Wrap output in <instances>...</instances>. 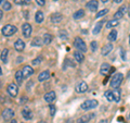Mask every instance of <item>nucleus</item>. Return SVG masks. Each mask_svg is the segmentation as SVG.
<instances>
[{"label":"nucleus","instance_id":"obj_50","mask_svg":"<svg viewBox=\"0 0 130 123\" xmlns=\"http://www.w3.org/2000/svg\"><path fill=\"white\" fill-rule=\"evenodd\" d=\"M54 1H56V0H54Z\"/></svg>","mask_w":130,"mask_h":123},{"label":"nucleus","instance_id":"obj_29","mask_svg":"<svg viewBox=\"0 0 130 123\" xmlns=\"http://www.w3.org/2000/svg\"><path fill=\"white\" fill-rule=\"evenodd\" d=\"M42 39H43V45H49L52 42V35L51 34H44Z\"/></svg>","mask_w":130,"mask_h":123},{"label":"nucleus","instance_id":"obj_45","mask_svg":"<svg viewBox=\"0 0 130 123\" xmlns=\"http://www.w3.org/2000/svg\"><path fill=\"white\" fill-rule=\"evenodd\" d=\"M101 1H102V2H103V3H106V2H107V1H108V0H101Z\"/></svg>","mask_w":130,"mask_h":123},{"label":"nucleus","instance_id":"obj_2","mask_svg":"<svg viewBox=\"0 0 130 123\" xmlns=\"http://www.w3.org/2000/svg\"><path fill=\"white\" fill-rule=\"evenodd\" d=\"M123 80H124V75L121 74V73H116V74H114V76L112 77L109 85H111L112 88H115L116 89V88L119 87V85L121 84Z\"/></svg>","mask_w":130,"mask_h":123},{"label":"nucleus","instance_id":"obj_18","mask_svg":"<svg viewBox=\"0 0 130 123\" xmlns=\"http://www.w3.org/2000/svg\"><path fill=\"white\" fill-rule=\"evenodd\" d=\"M49 76H50V72H49L48 70H44V71H42L41 73H39L38 81L39 82H44V81H47L49 79Z\"/></svg>","mask_w":130,"mask_h":123},{"label":"nucleus","instance_id":"obj_19","mask_svg":"<svg viewBox=\"0 0 130 123\" xmlns=\"http://www.w3.org/2000/svg\"><path fill=\"white\" fill-rule=\"evenodd\" d=\"M109 70H111V65L108 63H103L101 65V69H100V73L102 75H107L109 73Z\"/></svg>","mask_w":130,"mask_h":123},{"label":"nucleus","instance_id":"obj_8","mask_svg":"<svg viewBox=\"0 0 130 123\" xmlns=\"http://www.w3.org/2000/svg\"><path fill=\"white\" fill-rule=\"evenodd\" d=\"M126 11H128V8L126 7V6H123V7H120L118 10H117L115 13H114V19L115 20H119L121 19L124 16V14L126 13Z\"/></svg>","mask_w":130,"mask_h":123},{"label":"nucleus","instance_id":"obj_25","mask_svg":"<svg viewBox=\"0 0 130 123\" xmlns=\"http://www.w3.org/2000/svg\"><path fill=\"white\" fill-rule=\"evenodd\" d=\"M103 22L104 21H100V22H98L96 24H95V26H94V28H93V31H92V33L94 35H98L100 33V31H101V28H102V25H103Z\"/></svg>","mask_w":130,"mask_h":123},{"label":"nucleus","instance_id":"obj_22","mask_svg":"<svg viewBox=\"0 0 130 123\" xmlns=\"http://www.w3.org/2000/svg\"><path fill=\"white\" fill-rule=\"evenodd\" d=\"M74 58H75V60H76L78 63H83L85 57H84V55H83V52L76 51V52H74Z\"/></svg>","mask_w":130,"mask_h":123},{"label":"nucleus","instance_id":"obj_26","mask_svg":"<svg viewBox=\"0 0 130 123\" xmlns=\"http://www.w3.org/2000/svg\"><path fill=\"white\" fill-rule=\"evenodd\" d=\"M8 54H9V50H8L7 48H5L3 50L1 51V62H3V63H7L8 62Z\"/></svg>","mask_w":130,"mask_h":123},{"label":"nucleus","instance_id":"obj_42","mask_svg":"<svg viewBox=\"0 0 130 123\" xmlns=\"http://www.w3.org/2000/svg\"><path fill=\"white\" fill-rule=\"evenodd\" d=\"M113 1L115 2V3H120L121 1H123V0H113Z\"/></svg>","mask_w":130,"mask_h":123},{"label":"nucleus","instance_id":"obj_28","mask_svg":"<svg viewBox=\"0 0 130 123\" xmlns=\"http://www.w3.org/2000/svg\"><path fill=\"white\" fill-rule=\"evenodd\" d=\"M118 20H115V19H113L111 20V21H108L106 23V27L107 28H113V27H116L117 25H118Z\"/></svg>","mask_w":130,"mask_h":123},{"label":"nucleus","instance_id":"obj_46","mask_svg":"<svg viewBox=\"0 0 130 123\" xmlns=\"http://www.w3.org/2000/svg\"><path fill=\"white\" fill-rule=\"evenodd\" d=\"M11 123H18V122H16L15 120H12V121H11Z\"/></svg>","mask_w":130,"mask_h":123},{"label":"nucleus","instance_id":"obj_37","mask_svg":"<svg viewBox=\"0 0 130 123\" xmlns=\"http://www.w3.org/2000/svg\"><path fill=\"white\" fill-rule=\"evenodd\" d=\"M41 61H42L41 57H38V58H36V59H34L31 61V64L32 65H38L39 63H41Z\"/></svg>","mask_w":130,"mask_h":123},{"label":"nucleus","instance_id":"obj_31","mask_svg":"<svg viewBox=\"0 0 130 123\" xmlns=\"http://www.w3.org/2000/svg\"><path fill=\"white\" fill-rule=\"evenodd\" d=\"M30 2L31 0H14V3L20 6H26V5H29Z\"/></svg>","mask_w":130,"mask_h":123},{"label":"nucleus","instance_id":"obj_49","mask_svg":"<svg viewBox=\"0 0 130 123\" xmlns=\"http://www.w3.org/2000/svg\"><path fill=\"white\" fill-rule=\"evenodd\" d=\"M22 123H25V122H22Z\"/></svg>","mask_w":130,"mask_h":123},{"label":"nucleus","instance_id":"obj_47","mask_svg":"<svg viewBox=\"0 0 130 123\" xmlns=\"http://www.w3.org/2000/svg\"><path fill=\"white\" fill-rule=\"evenodd\" d=\"M129 44H130V36H129Z\"/></svg>","mask_w":130,"mask_h":123},{"label":"nucleus","instance_id":"obj_32","mask_svg":"<svg viewBox=\"0 0 130 123\" xmlns=\"http://www.w3.org/2000/svg\"><path fill=\"white\" fill-rule=\"evenodd\" d=\"M108 12V9H103V10H100V11H98L96 12V15H95V18L96 19H100L101 16H103V15H105Z\"/></svg>","mask_w":130,"mask_h":123},{"label":"nucleus","instance_id":"obj_15","mask_svg":"<svg viewBox=\"0 0 130 123\" xmlns=\"http://www.w3.org/2000/svg\"><path fill=\"white\" fill-rule=\"evenodd\" d=\"M22 117L25 119V120H31V118H32L31 110L28 108V107H25V108L22 110Z\"/></svg>","mask_w":130,"mask_h":123},{"label":"nucleus","instance_id":"obj_44","mask_svg":"<svg viewBox=\"0 0 130 123\" xmlns=\"http://www.w3.org/2000/svg\"><path fill=\"white\" fill-rule=\"evenodd\" d=\"M127 12H128V14H129V16H130V6L128 7V11H127Z\"/></svg>","mask_w":130,"mask_h":123},{"label":"nucleus","instance_id":"obj_17","mask_svg":"<svg viewBox=\"0 0 130 123\" xmlns=\"http://www.w3.org/2000/svg\"><path fill=\"white\" fill-rule=\"evenodd\" d=\"M55 98H56V95H55V93L53 91L49 92V93H47L46 95H44V100H46L47 102H49V104L53 102L55 100Z\"/></svg>","mask_w":130,"mask_h":123},{"label":"nucleus","instance_id":"obj_6","mask_svg":"<svg viewBox=\"0 0 130 123\" xmlns=\"http://www.w3.org/2000/svg\"><path fill=\"white\" fill-rule=\"evenodd\" d=\"M31 32H32V26L29 23H24L22 25V33H23L24 37L29 38L31 36Z\"/></svg>","mask_w":130,"mask_h":123},{"label":"nucleus","instance_id":"obj_43","mask_svg":"<svg viewBox=\"0 0 130 123\" xmlns=\"http://www.w3.org/2000/svg\"><path fill=\"white\" fill-rule=\"evenodd\" d=\"M3 18V10H1V12H0V19Z\"/></svg>","mask_w":130,"mask_h":123},{"label":"nucleus","instance_id":"obj_16","mask_svg":"<svg viewBox=\"0 0 130 123\" xmlns=\"http://www.w3.org/2000/svg\"><path fill=\"white\" fill-rule=\"evenodd\" d=\"M112 50H113V45L112 44H106V45H104V46L102 47V49H101V55L102 56H107Z\"/></svg>","mask_w":130,"mask_h":123},{"label":"nucleus","instance_id":"obj_38","mask_svg":"<svg viewBox=\"0 0 130 123\" xmlns=\"http://www.w3.org/2000/svg\"><path fill=\"white\" fill-rule=\"evenodd\" d=\"M96 48H98V43L93 40V42H91V51L94 52L96 50Z\"/></svg>","mask_w":130,"mask_h":123},{"label":"nucleus","instance_id":"obj_5","mask_svg":"<svg viewBox=\"0 0 130 123\" xmlns=\"http://www.w3.org/2000/svg\"><path fill=\"white\" fill-rule=\"evenodd\" d=\"M7 91H8V93H9V95L11 97L14 98V97L18 96V94H19V86L15 83H10L7 87Z\"/></svg>","mask_w":130,"mask_h":123},{"label":"nucleus","instance_id":"obj_21","mask_svg":"<svg viewBox=\"0 0 130 123\" xmlns=\"http://www.w3.org/2000/svg\"><path fill=\"white\" fill-rule=\"evenodd\" d=\"M43 19H44V15H43V13H42L41 11H37V12H36V15H35V21H36V23H38V24L42 23L43 22Z\"/></svg>","mask_w":130,"mask_h":123},{"label":"nucleus","instance_id":"obj_4","mask_svg":"<svg viewBox=\"0 0 130 123\" xmlns=\"http://www.w3.org/2000/svg\"><path fill=\"white\" fill-rule=\"evenodd\" d=\"M74 47L76 49H78L80 52H86L87 51L86 43H85L80 37H76L75 38V40H74Z\"/></svg>","mask_w":130,"mask_h":123},{"label":"nucleus","instance_id":"obj_13","mask_svg":"<svg viewBox=\"0 0 130 123\" xmlns=\"http://www.w3.org/2000/svg\"><path fill=\"white\" fill-rule=\"evenodd\" d=\"M22 72H23L24 79H27V77H29L32 73H34V70H32L30 65H25V67L22 69Z\"/></svg>","mask_w":130,"mask_h":123},{"label":"nucleus","instance_id":"obj_23","mask_svg":"<svg viewBox=\"0 0 130 123\" xmlns=\"http://www.w3.org/2000/svg\"><path fill=\"white\" fill-rule=\"evenodd\" d=\"M84 15H85V11L83 9H79V10H77L76 12H74V14H73V19L74 20H79V19H83Z\"/></svg>","mask_w":130,"mask_h":123},{"label":"nucleus","instance_id":"obj_48","mask_svg":"<svg viewBox=\"0 0 130 123\" xmlns=\"http://www.w3.org/2000/svg\"><path fill=\"white\" fill-rule=\"evenodd\" d=\"M129 118H130V113H129Z\"/></svg>","mask_w":130,"mask_h":123},{"label":"nucleus","instance_id":"obj_3","mask_svg":"<svg viewBox=\"0 0 130 123\" xmlns=\"http://www.w3.org/2000/svg\"><path fill=\"white\" fill-rule=\"evenodd\" d=\"M98 106H99V102L98 100L95 99H88L86 101H84L83 104H81V109L83 110H90V109H94L96 108Z\"/></svg>","mask_w":130,"mask_h":123},{"label":"nucleus","instance_id":"obj_14","mask_svg":"<svg viewBox=\"0 0 130 123\" xmlns=\"http://www.w3.org/2000/svg\"><path fill=\"white\" fill-rule=\"evenodd\" d=\"M51 22L52 23H54V24H58V23H60L61 21L63 20V15L60 13V12H55V13H53L51 15Z\"/></svg>","mask_w":130,"mask_h":123},{"label":"nucleus","instance_id":"obj_10","mask_svg":"<svg viewBox=\"0 0 130 123\" xmlns=\"http://www.w3.org/2000/svg\"><path fill=\"white\" fill-rule=\"evenodd\" d=\"M75 91H76V93H78V94L86 93L88 91V85H87V83H86V82H80V83L75 87Z\"/></svg>","mask_w":130,"mask_h":123},{"label":"nucleus","instance_id":"obj_35","mask_svg":"<svg viewBox=\"0 0 130 123\" xmlns=\"http://www.w3.org/2000/svg\"><path fill=\"white\" fill-rule=\"evenodd\" d=\"M59 35H60V37L62 38V39H67V37H68V34H67V32H66V31H64V30L60 31Z\"/></svg>","mask_w":130,"mask_h":123},{"label":"nucleus","instance_id":"obj_9","mask_svg":"<svg viewBox=\"0 0 130 123\" xmlns=\"http://www.w3.org/2000/svg\"><path fill=\"white\" fill-rule=\"evenodd\" d=\"M86 7L90 12H96L98 11V7H99V3H98L96 0H90V1L87 2Z\"/></svg>","mask_w":130,"mask_h":123},{"label":"nucleus","instance_id":"obj_40","mask_svg":"<svg viewBox=\"0 0 130 123\" xmlns=\"http://www.w3.org/2000/svg\"><path fill=\"white\" fill-rule=\"evenodd\" d=\"M27 100H28V98H27L26 96H23V97L21 98V99H20V104H22V105H23V104H25V102H26Z\"/></svg>","mask_w":130,"mask_h":123},{"label":"nucleus","instance_id":"obj_1","mask_svg":"<svg viewBox=\"0 0 130 123\" xmlns=\"http://www.w3.org/2000/svg\"><path fill=\"white\" fill-rule=\"evenodd\" d=\"M18 32V28H16L14 25H12V24H7V25L2 26V30H1V33L3 36H6V37H10L13 34Z\"/></svg>","mask_w":130,"mask_h":123},{"label":"nucleus","instance_id":"obj_39","mask_svg":"<svg viewBox=\"0 0 130 123\" xmlns=\"http://www.w3.org/2000/svg\"><path fill=\"white\" fill-rule=\"evenodd\" d=\"M36 2H37V5L39 7H43L46 5V0H36Z\"/></svg>","mask_w":130,"mask_h":123},{"label":"nucleus","instance_id":"obj_30","mask_svg":"<svg viewBox=\"0 0 130 123\" xmlns=\"http://www.w3.org/2000/svg\"><path fill=\"white\" fill-rule=\"evenodd\" d=\"M105 97H106V99L108 101H113V100H115V97H114V93L112 91H106L105 92Z\"/></svg>","mask_w":130,"mask_h":123},{"label":"nucleus","instance_id":"obj_7","mask_svg":"<svg viewBox=\"0 0 130 123\" xmlns=\"http://www.w3.org/2000/svg\"><path fill=\"white\" fill-rule=\"evenodd\" d=\"M13 117H14V111L12 109H10V108H7V109H5L2 111V118H3V120L5 121L11 120Z\"/></svg>","mask_w":130,"mask_h":123},{"label":"nucleus","instance_id":"obj_12","mask_svg":"<svg viewBox=\"0 0 130 123\" xmlns=\"http://www.w3.org/2000/svg\"><path fill=\"white\" fill-rule=\"evenodd\" d=\"M24 48H25V43H24L21 38L16 39L15 43H14V49H15V50L19 51V52H21V51L24 50Z\"/></svg>","mask_w":130,"mask_h":123},{"label":"nucleus","instance_id":"obj_41","mask_svg":"<svg viewBox=\"0 0 130 123\" xmlns=\"http://www.w3.org/2000/svg\"><path fill=\"white\" fill-rule=\"evenodd\" d=\"M99 123H108V120L107 119H103V120H101Z\"/></svg>","mask_w":130,"mask_h":123},{"label":"nucleus","instance_id":"obj_20","mask_svg":"<svg viewBox=\"0 0 130 123\" xmlns=\"http://www.w3.org/2000/svg\"><path fill=\"white\" fill-rule=\"evenodd\" d=\"M15 80H16V83H18L19 85H22V82H23V80H24L22 70H19V71L15 72Z\"/></svg>","mask_w":130,"mask_h":123},{"label":"nucleus","instance_id":"obj_36","mask_svg":"<svg viewBox=\"0 0 130 123\" xmlns=\"http://www.w3.org/2000/svg\"><path fill=\"white\" fill-rule=\"evenodd\" d=\"M10 9H11V3H10V2H8V1H6V2L2 5V10L9 11Z\"/></svg>","mask_w":130,"mask_h":123},{"label":"nucleus","instance_id":"obj_33","mask_svg":"<svg viewBox=\"0 0 130 123\" xmlns=\"http://www.w3.org/2000/svg\"><path fill=\"white\" fill-rule=\"evenodd\" d=\"M113 93H114V97H115V101L119 102L120 101V92L118 91V88H116Z\"/></svg>","mask_w":130,"mask_h":123},{"label":"nucleus","instance_id":"obj_11","mask_svg":"<svg viewBox=\"0 0 130 123\" xmlns=\"http://www.w3.org/2000/svg\"><path fill=\"white\" fill-rule=\"evenodd\" d=\"M94 117V113H88V114H84L83 117H80L77 119V123H89L91 119Z\"/></svg>","mask_w":130,"mask_h":123},{"label":"nucleus","instance_id":"obj_34","mask_svg":"<svg viewBox=\"0 0 130 123\" xmlns=\"http://www.w3.org/2000/svg\"><path fill=\"white\" fill-rule=\"evenodd\" d=\"M49 110H50V116H51V117H54V114H55V112H56V107H55V105L51 104L50 106H49Z\"/></svg>","mask_w":130,"mask_h":123},{"label":"nucleus","instance_id":"obj_27","mask_svg":"<svg viewBox=\"0 0 130 123\" xmlns=\"http://www.w3.org/2000/svg\"><path fill=\"white\" fill-rule=\"evenodd\" d=\"M31 45H32V46H36V47L42 46V45H43V39L39 38V37H36V38H34V39H32Z\"/></svg>","mask_w":130,"mask_h":123},{"label":"nucleus","instance_id":"obj_24","mask_svg":"<svg viewBox=\"0 0 130 123\" xmlns=\"http://www.w3.org/2000/svg\"><path fill=\"white\" fill-rule=\"evenodd\" d=\"M117 35H118V33H117L116 30H112L111 32H109V34L107 36V38L109 42H115V40L117 39Z\"/></svg>","mask_w":130,"mask_h":123}]
</instances>
